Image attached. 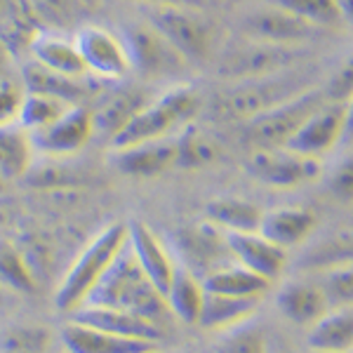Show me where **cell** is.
Returning <instances> with one entry per match:
<instances>
[{
  "label": "cell",
  "instance_id": "3",
  "mask_svg": "<svg viewBox=\"0 0 353 353\" xmlns=\"http://www.w3.org/2000/svg\"><path fill=\"white\" fill-rule=\"evenodd\" d=\"M313 78L304 66H292L271 76L252 78V81L231 83V88L217 99V111L233 121H245L259 113L292 99L304 90L313 88Z\"/></svg>",
  "mask_w": 353,
  "mask_h": 353
},
{
  "label": "cell",
  "instance_id": "20",
  "mask_svg": "<svg viewBox=\"0 0 353 353\" xmlns=\"http://www.w3.org/2000/svg\"><path fill=\"white\" fill-rule=\"evenodd\" d=\"M316 224L318 217L313 210L301 208V205H285V208L264 212L259 233L271 243H276L278 248L290 250L309 241L311 233L316 231Z\"/></svg>",
  "mask_w": 353,
  "mask_h": 353
},
{
  "label": "cell",
  "instance_id": "8",
  "mask_svg": "<svg viewBox=\"0 0 353 353\" xmlns=\"http://www.w3.org/2000/svg\"><path fill=\"white\" fill-rule=\"evenodd\" d=\"M121 36L130 54V66L144 81H170L189 68L184 57L149 24V19L128 24Z\"/></svg>",
  "mask_w": 353,
  "mask_h": 353
},
{
  "label": "cell",
  "instance_id": "21",
  "mask_svg": "<svg viewBox=\"0 0 353 353\" xmlns=\"http://www.w3.org/2000/svg\"><path fill=\"white\" fill-rule=\"evenodd\" d=\"M278 311L290 323L309 330L330 311V301L318 281H292L281 288L276 297Z\"/></svg>",
  "mask_w": 353,
  "mask_h": 353
},
{
  "label": "cell",
  "instance_id": "16",
  "mask_svg": "<svg viewBox=\"0 0 353 353\" xmlns=\"http://www.w3.org/2000/svg\"><path fill=\"white\" fill-rule=\"evenodd\" d=\"M111 163L118 172L132 176V179L161 176L168 170L176 168L174 137L141 141V144L123 146V149H111Z\"/></svg>",
  "mask_w": 353,
  "mask_h": 353
},
{
  "label": "cell",
  "instance_id": "4",
  "mask_svg": "<svg viewBox=\"0 0 353 353\" xmlns=\"http://www.w3.org/2000/svg\"><path fill=\"white\" fill-rule=\"evenodd\" d=\"M201 111V97L189 85H176L161 97L151 99L125 128L111 139V149L141 144V141L165 139L172 137L193 123V118Z\"/></svg>",
  "mask_w": 353,
  "mask_h": 353
},
{
  "label": "cell",
  "instance_id": "46",
  "mask_svg": "<svg viewBox=\"0 0 353 353\" xmlns=\"http://www.w3.org/2000/svg\"><path fill=\"white\" fill-rule=\"evenodd\" d=\"M10 294H12V292H10V290H5L3 285H0V311H3L5 306H8V301H10Z\"/></svg>",
  "mask_w": 353,
  "mask_h": 353
},
{
  "label": "cell",
  "instance_id": "17",
  "mask_svg": "<svg viewBox=\"0 0 353 353\" xmlns=\"http://www.w3.org/2000/svg\"><path fill=\"white\" fill-rule=\"evenodd\" d=\"M73 323H81V325L101 330V332L116 334V337H128V339H146L156 341L163 337L165 330L153 325L146 318L134 316L130 311L113 309V306H97V304H83L78 306L73 313H68Z\"/></svg>",
  "mask_w": 353,
  "mask_h": 353
},
{
  "label": "cell",
  "instance_id": "2",
  "mask_svg": "<svg viewBox=\"0 0 353 353\" xmlns=\"http://www.w3.org/2000/svg\"><path fill=\"white\" fill-rule=\"evenodd\" d=\"M128 243V224H109L85 245V250L73 259L61 283L54 292V306L64 313H73L78 306H83L92 290L99 285L104 273L116 261L121 250Z\"/></svg>",
  "mask_w": 353,
  "mask_h": 353
},
{
  "label": "cell",
  "instance_id": "41",
  "mask_svg": "<svg viewBox=\"0 0 353 353\" xmlns=\"http://www.w3.org/2000/svg\"><path fill=\"white\" fill-rule=\"evenodd\" d=\"M327 191L334 201L353 203V153L334 165L327 176Z\"/></svg>",
  "mask_w": 353,
  "mask_h": 353
},
{
  "label": "cell",
  "instance_id": "37",
  "mask_svg": "<svg viewBox=\"0 0 353 353\" xmlns=\"http://www.w3.org/2000/svg\"><path fill=\"white\" fill-rule=\"evenodd\" d=\"M318 285L325 292L330 309H332V306H351L353 304V261L321 271L318 273Z\"/></svg>",
  "mask_w": 353,
  "mask_h": 353
},
{
  "label": "cell",
  "instance_id": "5",
  "mask_svg": "<svg viewBox=\"0 0 353 353\" xmlns=\"http://www.w3.org/2000/svg\"><path fill=\"white\" fill-rule=\"evenodd\" d=\"M149 24L186 59V64H203L214 50V24L191 5H163L153 8Z\"/></svg>",
  "mask_w": 353,
  "mask_h": 353
},
{
  "label": "cell",
  "instance_id": "44",
  "mask_svg": "<svg viewBox=\"0 0 353 353\" xmlns=\"http://www.w3.org/2000/svg\"><path fill=\"white\" fill-rule=\"evenodd\" d=\"M344 144H353V99L346 104V132H344Z\"/></svg>",
  "mask_w": 353,
  "mask_h": 353
},
{
  "label": "cell",
  "instance_id": "26",
  "mask_svg": "<svg viewBox=\"0 0 353 353\" xmlns=\"http://www.w3.org/2000/svg\"><path fill=\"white\" fill-rule=\"evenodd\" d=\"M205 294L208 292H205L201 278L196 273H191L189 269H184L181 264H176V271L172 281H170L168 290L163 292V297L170 309V316L186 323V325H196L198 318H201Z\"/></svg>",
  "mask_w": 353,
  "mask_h": 353
},
{
  "label": "cell",
  "instance_id": "47",
  "mask_svg": "<svg viewBox=\"0 0 353 353\" xmlns=\"http://www.w3.org/2000/svg\"><path fill=\"white\" fill-rule=\"evenodd\" d=\"M269 353H290L288 349H283V346H271L269 344Z\"/></svg>",
  "mask_w": 353,
  "mask_h": 353
},
{
  "label": "cell",
  "instance_id": "24",
  "mask_svg": "<svg viewBox=\"0 0 353 353\" xmlns=\"http://www.w3.org/2000/svg\"><path fill=\"white\" fill-rule=\"evenodd\" d=\"M208 292V290H205ZM261 299H243V297H224V294H205L201 318L196 325L208 332H231V330L245 325L259 311Z\"/></svg>",
  "mask_w": 353,
  "mask_h": 353
},
{
  "label": "cell",
  "instance_id": "25",
  "mask_svg": "<svg viewBox=\"0 0 353 353\" xmlns=\"http://www.w3.org/2000/svg\"><path fill=\"white\" fill-rule=\"evenodd\" d=\"M311 353H351L353 351V304L332 306L306 334Z\"/></svg>",
  "mask_w": 353,
  "mask_h": 353
},
{
  "label": "cell",
  "instance_id": "45",
  "mask_svg": "<svg viewBox=\"0 0 353 353\" xmlns=\"http://www.w3.org/2000/svg\"><path fill=\"white\" fill-rule=\"evenodd\" d=\"M137 3L151 5V8H163V5H186L184 0H137Z\"/></svg>",
  "mask_w": 353,
  "mask_h": 353
},
{
  "label": "cell",
  "instance_id": "13",
  "mask_svg": "<svg viewBox=\"0 0 353 353\" xmlns=\"http://www.w3.org/2000/svg\"><path fill=\"white\" fill-rule=\"evenodd\" d=\"M346 132V104L325 101L306 118V123L288 141V149L309 158H323L332 153L339 144H344Z\"/></svg>",
  "mask_w": 353,
  "mask_h": 353
},
{
  "label": "cell",
  "instance_id": "40",
  "mask_svg": "<svg viewBox=\"0 0 353 353\" xmlns=\"http://www.w3.org/2000/svg\"><path fill=\"white\" fill-rule=\"evenodd\" d=\"M321 88L327 101H332V104H349L353 99V54L346 61H341L337 71Z\"/></svg>",
  "mask_w": 353,
  "mask_h": 353
},
{
  "label": "cell",
  "instance_id": "27",
  "mask_svg": "<svg viewBox=\"0 0 353 353\" xmlns=\"http://www.w3.org/2000/svg\"><path fill=\"white\" fill-rule=\"evenodd\" d=\"M264 210L259 205L236 196H221L205 205V221L224 233H252L259 231Z\"/></svg>",
  "mask_w": 353,
  "mask_h": 353
},
{
  "label": "cell",
  "instance_id": "34",
  "mask_svg": "<svg viewBox=\"0 0 353 353\" xmlns=\"http://www.w3.org/2000/svg\"><path fill=\"white\" fill-rule=\"evenodd\" d=\"M353 261V231H339L313 245L309 252L301 257V269L321 273L325 269Z\"/></svg>",
  "mask_w": 353,
  "mask_h": 353
},
{
  "label": "cell",
  "instance_id": "1",
  "mask_svg": "<svg viewBox=\"0 0 353 353\" xmlns=\"http://www.w3.org/2000/svg\"><path fill=\"white\" fill-rule=\"evenodd\" d=\"M85 304L113 306V309L130 311L163 330L168 318H172L163 292L144 276L128 243H125L121 254L109 266V271L104 273V278L92 290Z\"/></svg>",
  "mask_w": 353,
  "mask_h": 353
},
{
  "label": "cell",
  "instance_id": "9",
  "mask_svg": "<svg viewBox=\"0 0 353 353\" xmlns=\"http://www.w3.org/2000/svg\"><path fill=\"white\" fill-rule=\"evenodd\" d=\"M245 170L252 179L271 189H297L323 174V161L301 156L288 146H276V149H252Z\"/></svg>",
  "mask_w": 353,
  "mask_h": 353
},
{
  "label": "cell",
  "instance_id": "31",
  "mask_svg": "<svg viewBox=\"0 0 353 353\" xmlns=\"http://www.w3.org/2000/svg\"><path fill=\"white\" fill-rule=\"evenodd\" d=\"M24 78V88L28 92H45L59 97V99L68 101V104L78 106L83 104V99L88 94H92V88L88 85V78H66V76H57L52 71H45L38 64H31L21 71Z\"/></svg>",
  "mask_w": 353,
  "mask_h": 353
},
{
  "label": "cell",
  "instance_id": "14",
  "mask_svg": "<svg viewBox=\"0 0 353 353\" xmlns=\"http://www.w3.org/2000/svg\"><path fill=\"white\" fill-rule=\"evenodd\" d=\"M94 137V121L90 106L78 104L71 106L64 116H59L52 125L41 132H33V149L50 158H68L81 153L90 139Z\"/></svg>",
  "mask_w": 353,
  "mask_h": 353
},
{
  "label": "cell",
  "instance_id": "12",
  "mask_svg": "<svg viewBox=\"0 0 353 353\" xmlns=\"http://www.w3.org/2000/svg\"><path fill=\"white\" fill-rule=\"evenodd\" d=\"M174 248L179 252L176 264H181L184 269L196 273L201 281L212 271H217L233 261L226 233L219 231L217 226H212L210 221L181 229L176 233Z\"/></svg>",
  "mask_w": 353,
  "mask_h": 353
},
{
  "label": "cell",
  "instance_id": "28",
  "mask_svg": "<svg viewBox=\"0 0 353 353\" xmlns=\"http://www.w3.org/2000/svg\"><path fill=\"white\" fill-rule=\"evenodd\" d=\"M203 285L210 294H224V297L243 299H261L271 290V283L266 278L257 276L254 271L245 269V266L236 264V261L205 276Z\"/></svg>",
  "mask_w": 353,
  "mask_h": 353
},
{
  "label": "cell",
  "instance_id": "33",
  "mask_svg": "<svg viewBox=\"0 0 353 353\" xmlns=\"http://www.w3.org/2000/svg\"><path fill=\"white\" fill-rule=\"evenodd\" d=\"M71 106L73 104L59 99V97L45 94V92H28L26 90L17 123H19L28 134L41 132V130H45L48 125H52L59 116H64Z\"/></svg>",
  "mask_w": 353,
  "mask_h": 353
},
{
  "label": "cell",
  "instance_id": "51",
  "mask_svg": "<svg viewBox=\"0 0 353 353\" xmlns=\"http://www.w3.org/2000/svg\"><path fill=\"white\" fill-rule=\"evenodd\" d=\"M351 353H353V351H351Z\"/></svg>",
  "mask_w": 353,
  "mask_h": 353
},
{
  "label": "cell",
  "instance_id": "36",
  "mask_svg": "<svg viewBox=\"0 0 353 353\" xmlns=\"http://www.w3.org/2000/svg\"><path fill=\"white\" fill-rule=\"evenodd\" d=\"M52 334L41 325H17L0 334V353H45Z\"/></svg>",
  "mask_w": 353,
  "mask_h": 353
},
{
  "label": "cell",
  "instance_id": "32",
  "mask_svg": "<svg viewBox=\"0 0 353 353\" xmlns=\"http://www.w3.org/2000/svg\"><path fill=\"white\" fill-rule=\"evenodd\" d=\"M0 285L12 294H33L38 290V278L28 264L24 250L12 243H0Z\"/></svg>",
  "mask_w": 353,
  "mask_h": 353
},
{
  "label": "cell",
  "instance_id": "48",
  "mask_svg": "<svg viewBox=\"0 0 353 353\" xmlns=\"http://www.w3.org/2000/svg\"><path fill=\"white\" fill-rule=\"evenodd\" d=\"M5 186H8V181H5V179H3V176H0V193H3V191H5Z\"/></svg>",
  "mask_w": 353,
  "mask_h": 353
},
{
  "label": "cell",
  "instance_id": "30",
  "mask_svg": "<svg viewBox=\"0 0 353 353\" xmlns=\"http://www.w3.org/2000/svg\"><path fill=\"white\" fill-rule=\"evenodd\" d=\"M174 149H176V168L181 170L210 168L221 156L219 141L208 130L198 128L193 123L179 130V134L174 137Z\"/></svg>",
  "mask_w": 353,
  "mask_h": 353
},
{
  "label": "cell",
  "instance_id": "6",
  "mask_svg": "<svg viewBox=\"0 0 353 353\" xmlns=\"http://www.w3.org/2000/svg\"><path fill=\"white\" fill-rule=\"evenodd\" d=\"M304 57L306 48H283V45L261 43L243 36L219 54L217 73L229 83L252 81V78L271 76V73L299 66Z\"/></svg>",
  "mask_w": 353,
  "mask_h": 353
},
{
  "label": "cell",
  "instance_id": "42",
  "mask_svg": "<svg viewBox=\"0 0 353 353\" xmlns=\"http://www.w3.org/2000/svg\"><path fill=\"white\" fill-rule=\"evenodd\" d=\"M38 10H45L48 14H54V17H71L73 12V3L76 0H31Z\"/></svg>",
  "mask_w": 353,
  "mask_h": 353
},
{
  "label": "cell",
  "instance_id": "11",
  "mask_svg": "<svg viewBox=\"0 0 353 353\" xmlns=\"http://www.w3.org/2000/svg\"><path fill=\"white\" fill-rule=\"evenodd\" d=\"M321 28H316L309 21L299 19L297 14L278 8V5H266V8L254 10L252 14L245 17L243 36L252 41L283 45V48H309L313 41L321 38Z\"/></svg>",
  "mask_w": 353,
  "mask_h": 353
},
{
  "label": "cell",
  "instance_id": "50",
  "mask_svg": "<svg viewBox=\"0 0 353 353\" xmlns=\"http://www.w3.org/2000/svg\"><path fill=\"white\" fill-rule=\"evenodd\" d=\"M146 353H161V349H151V351H146Z\"/></svg>",
  "mask_w": 353,
  "mask_h": 353
},
{
  "label": "cell",
  "instance_id": "49",
  "mask_svg": "<svg viewBox=\"0 0 353 353\" xmlns=\"http://www.w3.org/2000/svg\"><path fill=\"white\" fill-rule=\"evenodd\" d=\"M186 5H193V3H198V0H184Z\"/></svg>",
  "mask_w": 353,
  "mask_h": 353
},
{
  "label": "cell",
  "instance_id": "38",
  "mask_svg": "<svg viewBox=\"0 0 353 353\" xmlns=\"http://www.w3.org/2000/svg\"><path fill=\"white\" fill-rule=\"evenodd\" d=\"M217 353H269V339L261 332V327L245 323L226 332V337L219 341Z\"/></svg>",
  "mask_w": 353,
  "mask_h": 353
},
{
  "label": "cell",
  "instance_id": "7",
  "mask_svg": "<svg viewBox=\"0 0 353 353\" xmlns=\"http://www.w3.org/2000/svg\"><path fill=\"white\" fill-rule=\"evenodd\" d=\"M321 85L304 90L292 99L273 106V109L259 113V116L248 121V139L252 149H276V146H288L294 132L306 123L318 106L325 104Z\"/></svg>",
  "mask_w": 353,
  "mask_h": 353
},
{
  "label": "cell",
  "instance_id": "23",
  "mask_svg": "<svg viewBox=\"0 0 353 353\" xmlns=\"http://www.w3.org/2000/svg\"><path fill=\"white\" fill-rule=\"evenodd\" d=\"M33 64H38L45 71H52L57 76L66 78H88V66H85L76 43L68 38L54 36V33H36L28 41Z\"/></svg>",
  "mask_w": 353,
  "mask_h": 353
},
{
  "label": "cell",
  "instance_id": "39",
  "mask_svg": "<svg viewBox=\"0 0 353 353\" xmlns=\"http://www.w3.org/2000/svg\"><path fill=\"white\" fill-rule=\"evenodd\" d=\"M24 94H26V88H24L21 73L0 81V125L17 123Z\"/></svg>",
  "mask_w": 353,
  "mask_h": 353
},
{
  "label": "cell",
  "instance_id": "19",
  "mask_svg": "<svg viewBox=\"0 0 353 353\" xmlns=\"http://www.w3.org/2000/svg\"><path fill=\"white\" fill-rule=\"evenodd\" d=\"M229 250L236 264L254 271L269 283L278 281L288 266V250L278 248L259 231L252 233H226Z\"/></svg>",
  "mask_w": 353,
  "mask_h": 353
},
{
  "label": "cell",
  "instance_id": "22",
  "mask_svg": "<svg viewBox=\"0 0 353 353\" xmlns=\"http://www.w3.org/2000/svg\"><path fill=\"white\" fill-rule=\"evenodd\" d=\"M61 344L68 353H146L158 349L156 341L116 337L73 321H68L61 330Z\"/></svg>",
  "mask_w": 353,
  "mask_h": 353
},
{
  "label": "cell",
  "instance_id": "43",
  "mask_svg": "<svg viewBox=\"0 0 353 353\" xmlns=\"http://www.w3.org/2000/svg\"><path fill=\"white\" fill-rule=\"evenodd\" d=\"M337 10L341 17V24L353 28V0H337Z\"/></svg>",
  "mask_w": 353,
  "mask_h": 353
},
{
  "label": "cell",
  "instance_id": "10",
  "mask_svg": "<svg viewBox=\"0 0 353 353\" xmlns=\"http://www.w3.org/2000/svg\"><path fill=\"white\" fill-rule=\"evenodd\" d=\"M73 43H76L90 76L101 78V81H123L128 73H132L130 54L121 33L106 26L88 24L78 28Z\"/></svg>",
  "mask_w": 353,
  "mask_h": 353
},
{
  "label": "cell",
  "instance_id": "35",
  "mask_svg": "<svg viewBox=\"0 0 353 353\" xmlns=\"http://www.w3.org/2000/svg\"><path fill=\"white\" fill-rule=\"evenodd\" d=\"M273 5L297 14L299 19L309 21L316 28L341 26V17L337 10V0H271Z\"/></svg>",
  "mask_w": 353,
  "mask_h": 353
},
{
  "label": "cell",
  "instance_id": "29",
  "mask_svg": "<svg viewBox=\"0 0 353 353\" xmlns=\"http://www.w3.org/2000/svg\"><path fill=\"white\" fill-rule=\"evenodd\" d=\"M31 134L19 123L0 125V176L5 181H17L28 174L33 165Z\"/></svg>",
  "mask_w": 353,
  "mask_h": 353
},
{
  "label": "cell",
  "instance_id": "15",
  "mask_svg": "<svg viewBox=\"0 0 353 353\" xmlns=\"http://www.w3.org/2000/svg\"><path fill=\"white\" fill-rule=\"evenodd\" d=\"M128 245L144 276L161 292H165L176 271V257L172 250L144 221H130L128 224Z\"/></svg>",
  "mask_w": 353,
  "mask_h": 353
},
{
  "label": "cell",
  "instance_id": "18",
  "mask_svg": "<svg viewBox=\"0 0 353 353\" xmlns=\"http://www.w3.org/2000/svg\"><path fill=\"white\" fill-rule=\"evenodd\" d=\"M149 101V92L144 88H137V85L123 83L109 90L99 97L94 109H90L94 121V134H104L111 141Z\"/></svg>",
  "mask_w": 353,
  "mask_h": 353
}]
</instances>
